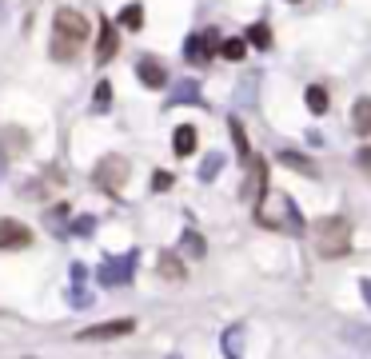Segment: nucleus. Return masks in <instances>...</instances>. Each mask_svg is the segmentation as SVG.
<instances>
[{
	"mask_svg": "<svg viewBox=\"0 0 371 359\" xmlns=\"http://www.w3.org/2000/svg\"><path fill=\"white\" fill-rule=\"evenodd\" d=\"M92 37V25H88L84 13H76V8H60L56 20H52V60H76V52L88 44Z\"/></svg>",
	"mask_w": 371,
	"mask_h": 359,
	"instance_id": "nucleus-1",
	"label": "nucleus"
},
{
	"mask_svg": "<svg viewBox=\"0 0 371 359\" xmlns=\"http://www.w3.org/2000/svg\"><path fill=\"white\" fill-rule=\"evenodd\" d=\"M311 235H315V252H320L323 260H339V256H347V248H351V223H347L344 216L315 220Z\"/></svg>",
	"mask_w": 371,
	"mask_h": 359,
	"instance_id": "nucleus-2",
	"label": "nucleus"
},
{
	"mask_svg": "<svg viewBox=\"0 0 371 359\" xmlns=\"http://www.w3.org/2000/svg\"><path fill=\"white\" fill-rule=\"evenodd\" d=\"M92 180H96V188H104V192H112V196H120L124 180H128V160H124V156H108V160H100L96 172H92Z\"/></svg>",
	"mask_w": 371,
	"mask_h": 359,
	"instance_id": "nucleus-3",
	"label": "nucleus"
},
{
	"mask_svg": "<svg viewBox=\"0 0 371 359\" xmlns=\"http://www.w3.org/2000/svg\"><path fill=\"white\" fill-rule=\"evenodd\" d=\"M28 244H32V232H28L25 223L0 220V252H8V248H28Z\"/></svg>",
	"mask_w": 371,
	"mask_h": 359,
	"instance_id": "nucleus-4",
	"label": "nucleus"
},
{
	"mask_svg": "<svg viewBox=\"0 0 371 359\" xmlns=\"http://www.w3.org/2000/svg\"><path fill=\"white\" fill-rule=\"evenodd\" d=\"M120 52V32L104 20V28H100V40H96V64H108L112 56Z\"/></svg>",
	"mask_w": 371,
	"mask_h": 359,
	"instance_id": "nucleus-5",
	"label": "nucleus"
},
{
	"mask_svg": "<svg viewBox=\"0 0 371 359\" xmlns=\"http://www.w3.org/2000/svg\"><path fill=\"white\" fill-rule=\"evenodd\" d=\"M132 332V320H116V323H96V327H84L80 339H116V335Z\"/></svg>",
	"mask_w": 371,
	"mask_h": 359,
	"instance_id": "nucleus-6",
	"label": "nucleus"
},
{
	"mask_svg": "<svg viewBox=\"0 0 371 359\" xmlns=\"http://www.w3.org/2000/svg\"><path fill=\"white\" fill-rule=\"evenodd\" d=\"M247 168H252V176H247V192H244V196L252 200V204H260V196H263V176H268V172H263V160H260V156H247Z\"/></svg>",
	"mask_w": 371,
	"mask_h": 359,
	"instance_id": "nucleus-7",
	"label": "nucleus"
},
{
	"mask_svg": "<svg viewBox=\"0 0 371 359\" xmlns=\"http://www.w3.org/2000/svg\"><path fill=\"white\" fill-rule=\"evenodd\" d=\"M211 52H216V32H204V37L188 40V60H192V64H204Z\"/></svg>",
	"mask_w": 371,
	"mask_h": 359,
	"instance_id": "nucleus-8",
	"label": "nucleus"
},
{
	"mask_svg": "<svg viewBox=\"0 0 371 359\" xmlns=\"http://www.w3.org/2000/svg\"><path fill=\"white\" fill-rule=\"evenodd\" d=\"M351 120H356V132H359V136H371V96H359L356 100Z\"/></svg>",
	"mask_w": 371,
	"mask_h": 359,
	"instance_id": "nucleus-9",
	"label": "nucleus"
},
{
	"mask_svg": "<svg viewBox=\"0 0 371 359\" xmlns=\"http://www.w3.org/2000/svg\"><path fill=\"white\" fill-rule=\"evenodd\" d=\"M136 72H140V80H144L148 88H164V84H168V72H164L156 60H140Z\"/></svg>",
	"mask_w": 371,
	"mask_h": 359,
	"instance_id": "nucleus-10",
	"label": "nucleus"
},
{
	"mask_svg": "<svg viewBox=\"0 0 371 359\" xmlns=\"http://www.w3.org/2000/svg\"><path fill=\"white\" fill-rule=\"evenodd\" d=\"M176 156H192V152H196V128L192 124H180L176 128Z\"/></svg>",
	"mask_w": 371,
	"mask_h": 359,
	"instance_id": "nucleus-11",
	"label": "nucleus"
},
{
	"mask_svg": "<svg viewBox=\"0 0 371 359\" xmlns=\"http://www.w3.org/2000/svg\"><path fill=\"white\" fill-rule=\"evenodd\" d=\"M120 25L132 28V32H136V28H144V8H140V4H128V8L120 13Z\"/></svg>",
	"mask_w": 371,
	"mask_h": 359,
	"instance_id": "nucleus-12",
	"label": "nucleus"
},
{
	"mask_svg": "<svg viewBox=\"0 0 371 359\" xmlns=\"http://www.w3.org/2000/svg\"><path fill=\"white\" fill-rule=\"evenodd\" d=\"M308 108L315 112V116H323V112H327V92H323L320 84H311V88H308Z\"/></svg>",
	"mask_w": 371,
	"mask_h": 359,
	"instance_id": "nucleus-13",
	"label": "nucleus"
},
{
	"mask_svg": "<svg viewBox=\"0 0 371 359\" xmlns=\"http://www.w3.org/2000/svg\"><path fill=\"white\" fill-rule=\"evenodd\" d=\"M0 148H4V152H25L28 148V136H25V132H16V136H13V132H0Z\"/></svg>",
	"mask_w": 371,
	"mask_h": 359,
	"instance_id": "nucleus-14",
	"label": "nucleus"
},
{
	"mask_svg": "<svg viewBox=\"0 0 371 359\" xmlns=\"http://www.w3.org/2000/svg\"><path fill=\"white\" fill-rule=\"evenodd\" d=\"M247 40H252L256 48H268V44H272V28L268 25H252L247 28Z\"/></svg>",
	"mask_w": 371,
	"mask_h": 359,
	"instance_id": "nucleus-15",
	"label": "nucleus"
},
{
	"mask_svg": "<svg viewBox=\"0 0 371 359\" xmlns=\"http://www.w3.org/2000/svg\"><path fill=\"white\" fill-rule=\"evenodd\" d=\"M160 275H168V280H184V263L176 260V256H164L160 260Z\"/></svg>",
	"mask_w": 371,
	"mask_h": 359,
	"instance_id": "nucleus-16",
	"label": "nucleus"
},
{
	"mask_svg": "<svg viewBox=\"0 0 371 359\" xmlns=\"http://www.w3.org/2000/svg\"><path fill=\"white\" fill-rule=\"evenodd\" d=\"M232 140H235V148H240V156H252V152H247V136H244V124H240V120H232Z\"/></svg>",
	"mask_w": 371,
	"mask_h": 359,
	"instance_id": "nucleus-17",
	"label": "nucleus"
},
{
	"mask_svg": "<svg viewBox=\"0 0 371 359\" xmlns=\"http://www.w3.org/2000/svg\"><path fill=\"white\" fill-rule=\"evenodd\" d=\"M220 52L228 56V60H240V56H244V40H223Z\"/></svg>",
	"mask_w": 371,
	"mask_h": 359,
	"instance_id": "nucleus-18",
	"label": "nucleus"
},
{
	"mask_svg": "<svg viewBox=\"0 0 371 359\" xmlns=\"http://www.w3.org/2000/svg\"><path fill=\"white\" fill-rule=\"evenodd\" d=\"M104 104H112V84L108 80H100L96 84V108H104Z\"/></svg>",
	"mask_w": 371,
	"mask_h": 359,
	"instance_id": "nucleus-19",
	"label": "nucleus"
},
{
	"mask_svg": "<svg viewBox=\"0 0 371 359\" xmlns=\"http://www.w3.org/2000/svg\"><path fill=\"white\" fill-rule=\"evenodd\" d=\"M152 188H156V192H168V188H172V176H168V172H156V176H152Z\"/></svg>",
	"mask_w": 371,
	"mask_h": 359,
	"instance_id": "nucleus-20",
	"label": "nucleus"
},
{
	"mask_svg": "<svg viewBox=\"0 0 371 359\" xmlns=\"http://www.w3.org/2000/svg\"><path fill=\"white\" fill-rule=\"evenodd\" d=\"M284 164H292V168H299V172H311V164H304V156H296V152H287Z\"/></svg>",
	"mask_w": 371,
	"mask_h": 359,
	"instance_id": "nucleus-21",
	"label": "nucleus"
},
{
	"mask_svg": "<svg viewBox=\"0 0 371 359\" xmlns=\"http://www.w3.org/2000/svg\"><path fill=\"white\" fill-rule=\"evenodd\" d=\"M359 164H363V168L371 172V148H363V152H359Z\"/></svg>",
	"mask_w": 371,
	"mask_h": 359,
	"instance_id": "nucleus-22",
	"label": "nucleus"
}]
</instances>
